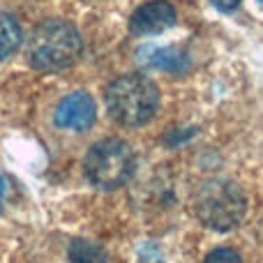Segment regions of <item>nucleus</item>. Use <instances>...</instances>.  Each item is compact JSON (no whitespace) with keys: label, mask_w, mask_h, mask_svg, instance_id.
<instances>
[{"label":"nucleus","mask_w":263,"mask_h":263,"mask_svg":"<svg viewBox=\"0 0 263 263\" xmlns=\"http://www.w3.org/2000/svg\"><path fill=\"white\" fill-rule=\"evenodd\" d=\"M192 210L203 227L213 231H231L247 213V199L236 182L227 178H210L196 187Z\"/></svg>","instance_id":"nucleus-1"},{"label":"nucleus","mask_w":263,"mask_h":263,"mask_svg":"<svg viewBox=\"0 0 263 263\" xmlns=\"http://www.w3.org/2000/svg\"><path fill=\"white\" fill-rule=\"evenodd\" d=\"M83 51L79 30L67 21H44L28 40V63L42 72H58L72 67Z\"/></svg>","instance_id":"nucleus-2"},{"label":"nucleus","mask_w":263,"mask_h":263,"mask_svg":"<svg viewBox=\"0 0 263 263\" xmlns=\"http://www.w3.org/2000/svg\"><path fill=\"white\" fill-rule=\"evenodd\" d=\"M159 104V90L143 74H123L106 88V109L120 125L136 127L148 123Z\"/></svg>","instance_id":"nucleus-3"},{"label":"nucleus","mask_w":263,"mask_h":263,"mask_svg":"<svg viewBox=\"0 0 263 263\" xmlns=\"http://www.w3.org/2000/svg\"><path fill=\"white\" fill-rule=\"evenodd\" d=\"M134 153L125 141L104 139L90 145L83 159L86 178L100 190H116L132 176Z\"/></svg>","instance_id":"nucleus-4"},{"label":"nucleus","mask_w":263,"mask_h":263,"mask_svg":"<svg viewBox=\"0 0 263 263\" xmlns=\"http://www.w3.org/2000/svg\"><path fill=\"white\" fill-rule=\"evenodd\" d=\"M97 118V106L88 92H72V95L63 97L55 109V125L63 129L83 132L88 129Z\"/></svg>","instance_id":"nucleus-5"},{"label":"nucleus","mask_w":263,"mask_h":263,"mask_svg":"<svg viewBox=\"0 0 263 263\" xmlns=\"http://www.w3.org/2000/svg\"><path fill=\"white\" fill-rule=\"evenodd\" d=\"M176 26V9L166 0H148L129 18V28L134 35H159Z\"/></svg>","instance_id":"nucleus-6"},{"label":"nucleus","mask_w":263,"mask_h":263,"mask_svg":"<svg viewBox=\"0 0 263 263\" xmlns=\"http://www.w3.org/2000/svg\"><path fill=\"white\" fill-rule=\"evenodd\" d=\"M141 65L150 69H166V72H185L190 58L185 51L176 49V46H141L139 49Z\"/></svg>","instance_id":"nucleus-7"},{"label":"nucleus","mask_w":263,"mask_h":263,"mask_svg":"<svg viewBox=\"0 0 263 263\" xmlns=\"http://www.w3.org/2000/svg\"><path fill=\"white\" fill-rule=\"evenodd\" d=\"M18 44H21V28L16 18L0 12V63L7 55H12L18 49Z\"/></svg>","instance_id":"nucleus-8"},{"label":"nucleus","mask_w":263,"mask_h":263,"mask_svg":"<svg viewBox=\"0 0 263 263\" xmlns=\"http://www.w3.org/2000/svg\"><path fill=\"white\" fill-rule=\"evenodd\" d=\"M67 256L69 263H106V252L90 240H72Z\"/></svg>","instance_id":"nucleus-9"},{"label":"nucleus","mask_w":263,"mask_h":263,"mask_svg":"<svg viewBox=\"0 0 263 263\" xmlns=\"http://www.w3.org/2000/svg\"><path fill=\"white\" fill-rule=\"evenodd\" d=\"M203 263H242V259L236 250H231V247H219V250L210 252Z\"/></svg>","instance_id":"nucleus-10"},{"label":"nucleus","mask_w":263,"mask_h":263,"mask_svg":"<svg viewBox=\"0 0 263 263\" xmlns=\"http://www.w3.org/2000/svg\"><path fill=\"white\" fill-rule=\"evenodd\" d=\"M210 3H213L217 9H222V12H231V9L238 7L240 0H210Z\"/></svg>","instance_id":"nucleus-11"},{"label":"nucleus","mask_w":263,"mask_h":263,"mask_svg":"<svg viewBox=\"0 0 263 263\" xmlns=\"http://www.w3.org/2000/svg\"><path fill=\"white\" fill-rule=\"evenodd\" d=\"M5 192H7V182H5V178L0 176V201L5 199Z\"/></svg>","instance_id":"nucleus-12"},{"label":"nucleus","mask_w":263,"mask_h":263,"mask_svg":"<svg viewBox=\"0 0 263 263\" xmlns=\"http://www.w3.org/2000/svg\"><path fill=\"white\" fill-rule=\"evenodd\" d=\"M259 3H263V0H259Z\"/></svg>","instance_id":"nucleus-13"}]
</instances>
